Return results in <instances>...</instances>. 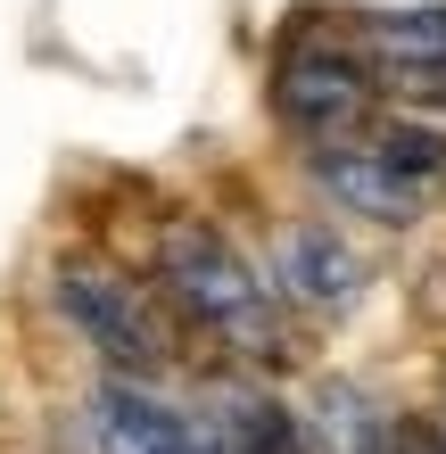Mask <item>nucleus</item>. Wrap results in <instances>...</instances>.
<instances>
[{
	"label": "nucleus",
	"mask_w": 446,
	"mask_h": 454,
	"mask_svg": "<svg viewBox=\"0 0 446 454\" xmlns=\"http://www.w3.org/2000/svg\"><path fill=\"white\" fill-rule=\"evenodd\" d=\"M397 454H446V413H430V421H405V446Z\"/></svg>",
	"instance_id": "obj_10"
},
{
	"label": "nucleus",
	"mask_w": 446,
	"mask_h": 454,
	"mask_svg": "<svg viewBox=\"0 0 446 454\" xmlns=\"http://www.w3.org/2000/svg\"><path fill=\"white\" fill-rule=\"evenodd\" d=\"M50 306L59 323L91 347L116 380H157L174 364V323H166V298L124 273L108 256H59L50 264Z\"/></svg>",
	"instance_id": "obj_3"
},
{
	"label": "nucleus",
	"mask_w": 446,
	"mask_h": 454,
	"mask_svg": "<svg viewBox=\"0 0 446 454\" xmlns=\"http://www.w3.org/2000/svg\"><path fill=\"white\" fill-rule=\"evenodd\" d=\"M356 50L372 59L380 91L446 108V9H372L356 17Z\"/></svg>",
	"instance_id": "obj_7"
},
{
	"label": "nucleus",
	"mask_w": 446,
	"mask_h": 454,
	"mask_svg": "<svg viewBox=\"0 0 446 454\" xmlns=\"http://www.w3.org/2000/svg\"><path fill=\"white\" fill-rule=\"evenodd\" d=\"M265 281L273 298L290 306V323H348V314L364 306V289H372V273H364V256L348 248V231L323 223V215H298L281 223L265 239Z\"/></svg>",
	"instance_id": "obj_5"
},
{
	"label": "nucleus",
	"mask_w": 446,
	"mask_h": 454,
	"mask_svg": "<svg viewBox=\"0 0 446 454\" xmlns=\"http://www.w3.org/2000/svg\"><path fill=\"white\" fill-rule=\"evenodd\" d=\"M298 421H306L314 454H397L405 446V413L388 396H372L364 380H323L298 405Z\"/></svg>",
	"instance_id": "obj_8"
},
{
	"label": "nucleus",
	"mask_w": 446,
	"mask_h": 454,
	"mask_svg": "<svg viewBox=\"0 0 446 454\" xmlns=\"http://www.w3.org/2000/svg\"><path fill=\"white\" fill-rule=\"evenodd\" d=\"M273 116L290 124L298 149H323V141H348L356 124L380 116V74L372 59L356 50V34H290L273 59Z\"/></svg>",
	"instance_id": "obj_4"
},
{
	"label": "nucleus",
	"mask_w": 446,
	"mask_h": 454,
	"mask_svg": "<svg viewBox=\"0 0 446 454\" xmlns=\"http://www.w3.org/2000/svg\"><path fill=\"white\" fill-rule=\"evenodd\" d=\"M314 191H323L339 215L356 223H380V231H405L430 215V199L446 191V132L430 124H405V116H372L356 124L348 141H323V149H298Z\"/></svg>",
	"instance_id": "obj_2"
},
{
	"label": "nucleus",
	"mask_w": 446,
	"mask_h": 454,
	"mask_svg": "<svg viewBox=\"0 0 446 454\" xmlns=\"http://www.w3.org/2000/svg\"><path fill=\"white\" fill-rule=\"evenodd\" d=\"M207 430H215V454H314L306 446V421L265 388H215L207 396Z\"/></svg>",
	"instance_id": "obj_9"
},
{
	"label": "nucleus",
	"mask_w": 446,
	"mask_h": 454,
	"mask_svg": "<svg viewBox=\"0 0 446 454\" xmlns=\"http://www.w3.org/2000/svg\"><path fill=\"white\" fill-rule=\"evenodd\" d=\"M83 446L91 454H215V430L199 405L166 396L157 380L99 372V388L83 396Z\"/></svg>",
	"instance_id": "obj_6"
},
{
	"label": "nucleus",
	"mask_w": 446,
	"mask_h": 454,
	"mask_svg": "<svg viewBox=\"0 0 446 454\" xmlns=\"http://www.w3.org/2000/svg\"><path fill=\"white\" fill-rule=\"evenodd\" d=\"M149 289L166 298V314H182L199 339H215L248 372H281L298 356V323L273 298L265 264L207 215H166L149 231Z\"/></svg>",
	"instance_id": "obj_1"
}]
</instances>
